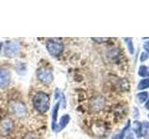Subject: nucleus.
I'll return each instance as SVG.
<instances>
[{
  "label": "nucleus",
  "mask_w": 149,
  "mask_h": 139,
  "mask_svg": "<svg viewBox=\"0 0 149 139\" xmlns=\"http://www.w3.org/2000/svg\"><path fill=\"white\" fill-rule=\"evenodd\" d=\"M125 41H126V43H127V45H128L130 52L132 54H133L134 53V49H133V45H132V40L130 38H125Z\"/></svg>",
  "instance_id": "obj_17"
},
{
  "label": "nucleus",
  "mask_w": 149,
  "mask_h": 139,
  "mask_svg": "<svg viewBox=\"0 0 149 139\" xmlns=\"http://www.w3.org/2000/svg\"><path fill=\"white\" fill-rule=\"evenodd\" d=\"M22 139H39V138H38V136H36L35 133H29L25 134Z\"/></svg>",
  "instance_id": "obj_19"
},
{
  "label": "nucleus",
  "mask_w": 149,
  "mask_h": 139,
  "mask_svg": "<svg viewBox=\"0 0 149 139\" xmlns=\"http://www.w3.org/2000/svg\"><path fill=\"white\" fill-rule=\"evenodd\" d=\"M11 75L7 69L1 68L0 69V89L7 88L10 83Z\"/></svg>",
  "instance_id": "obj_7"
},
{
  "label": "nucleus",
  "mask_w": 149,
  "mask_h": 139,
  "mask_svg": "<svg viewBox=\"0 0 149 139\" xmlns=\"http://www.w3.org/2000/svg\"><path fill=\"white\" fill-rule=\"evenodd\" d=\"M36 76H37V79H38L40 82L45 83V85H49V83H51L53 81L52 72H51L49 69H47L44 67L37 70Z\"/></svg>",
  "instance_id": "obj_4"
},
{
  "label": "nucleus",
  "mask_w": 149,
  "mask_h": 139,
  "mask_svg": "<svg viewBox=\"0 0 149 139\" xmlns=\"http://www.w3.org/2000/svg\"><path fill=\"white\" fill-rule=\"evenodd\" d=\"M55 99H60V102L63 101V108H65V97H64V95L63 93L61 91L60 89H56L55 90V96H54Z\"/></svg>",
  "instance_id": "obj_13"
},
{
  "label": "nucleus",
  "mask_w": 149,
  "mask_h": 139,
  "mask_svg": "<svg viewBox=\"0 0 149 139\" xmlns=\"http://www.w3.org/2000/svg\"><path fill=\"white\" fill-rule=\"evenodd\" d=\"M61 102L58 101L57 103L55 104L53 110H52V122H51V128H52L53 131L57 132V117H58V110H59V107H60Z\"/></svg>",
  "instance_id": "obj_8"
},
{
  "label": "nucleus",
  "mask_w": 149,
  "mask_h": 139,
  "mask_svg": "<svg viewBox=\"0 0 149 139\" xmlns=\"http://www.w3.org/2000/svg\"><path fill=\"white\" fill-rule=\"evenodd\" d=\"M148 58V56L146 53H142V56H141V60L142 61H144V60H146Z\"/></svg>",
  "instance_id": "obj_21"
},
{
  "label": "nucleus",
  "mask_w": 149,
  "mask_h": 139,
  "mask_svg": "<svg viewBox=\"0 0 149 139\" xmlns=\"http://www.w3.org/2000/svg\"><path fill=\"white\" fill-rule=\"evenodd\" d=\"M126 139H134V137H133L132 134H129V136L126 137Z\"/></svg>",
  "instance_id": "obj_23"
},
{
  "label": "nucleus",
  "mask_w": 149,
  "mask_h": 139,
  "mask_svg": "<svg viewBox=\"0 0 149 139\" xmlns=\"http://www.w3.org/2000/svg\"><path fill=\"white\" fill-rule=\"evenodd\" d=\"M2 45H3V44H2V43H0V52H1V48H2Z\"/></svg>",
  "instance_id": "obj_25"
},
{
  "label": "nucleus",
  "mask_w": 149,
  "mask_h": 139,
  "mask_svg": "<svg viewBox=\"0 0 149 139\" xmlns=\"http://www.w3.org/2000/svg\"><path fill=\"white\" fill-rule=\"evenodd\" d=\"M146 88H149V78L143 79V80H142L138 85V89L140 90L146 89Z\"/></svg>",
  "instance_id": "obj_15"
},
{
  "label": "nucleus",
  "mask_w": 149,
  "mask_h": 139,
  "mask_svg": "<svg viewBox=\"0 0 149 139\" xmlns=\"http://www.w3.org/2000/svg\"><path fill=\"white\" fill-rule=\"evenodd\" d=\"M20 52V44L16 41L8 42V44L5 47V56L8 58H13Z\"/></svg>",
  "instance_id": "obj_5"
},
{
  "label": "nucleus",
  "mask_w": 149,
  "mask_h": 139,
  "mask_svg": "<svg viewBox=\"0 0 149 139\" xmlns=\"http://www.w3.org/2000/svg\"><path fill=\"white\" fill-rule=\"evenodd\" d=\"M93 132H94L95 134H97V136H102V134H104L105 133V127L102 125V123H96L93 125Z\"/></svg>",
  "instance_id": "obj_10"
},
{
  "label": "nucleus",
  "mask_w": 149,
  "mask_h": 139,
  "mask_svg": "<svg viewBox=\"0 0 149 139\" xmlns=\"http://www.w3.org/2000/svg\"><path fill=\"white\" fill-rule=\"evenodd\" d=\"M92 40H94L96 42H99V43H101V42H106V41H108L109 38H92Z\"/></svg>",
  "instance_id": "obj_20"
},
{
  "label": "nucleus",
  "mask_w": 149,
  "mask_h": 139,
  "mask_svg": "<svg viewBox=\"0 0 149 139\" xmlns=\"http://www.w3.org/2000/svg\"><path fill=\"white\" fill-rule=\"evenodd\" d=\"M148 117H149V114H148Z\"/></svg>",
  "instance_id": "obj_26"
},
{
  "label": "nucleus",
  "mask_w": 149,
  "mask_h": 139,
  "mask_svg": "<svg viewBox=\"0 0 149 139\" xmlns=\"http://www.w3.org/2000/svg\"><path fill=\"white\" fill-rule=\"evenodd\" d=\"M143 47H144V49H146V52L149 53V42H146V43H144Z\"/></svg>",
  "instance_id": "obj_22"
},
{
  "label": "nucleus",
  "mask_w": 149,
  "mask_h": 139,
  "mask_svg": "<svg viewBox=\"0 0 149 139\" xmlns=\"http://www.w3.org/2000/svg\"><path fill=\"white\" fill-rule=\"evenodd\" d=\"M69 122H70V116L68 114L63 115V117L61 118L59 124L57 125V132H60V131H62L63 129H64L66 127V125L69 123Z\"/></svg>",
  "instance_id": "obj_9"
},
{
  "label": "nucleus",
  "mask_w": 149,
  "mask_h": 139,
  "mask_svg": "<svg viewBox=\"0 0 149 139\" xmlns=\"http://www.w3.org/2000/svg\"><path fill=\"white\" fill-rule=\"evenodd\" d=\"M14 129V122L11 119L5 118L0 122V133L4 136H7Z\"/></svg>",
  "instance_id": "obj_6"
},
{
  "label": "nucleus",
  "mask_w": 149,
  "mask_h": 139,
  "mask_svg": "<svg viewBox=\"0 0 149 139\" xmlns=\"http://www.w3.org/2000/svg\"><path fill=\"white\" fill-rule=\"evenodd\" d=\"M138 74L141 77H149V68L142 65V66L139 68Z\"/></svg>",
  "instance_id": "obj_14"
},
{
  "label": "nucleus",
  "mask_w": 149,
  "mask_h": 139,
  "mask_svg": "<svg viewBox=\"0 0 149 139\" xmlns=\"http://www.w3.org/2000/svg\"><path fill=\"white\" fill-rule=\"evenodd\" d=\"M49 96L45 92H38L33 98V105L34 108L38 111L39 113L44 114L49 109Z\"/></svg>",
  "instance_id": "obj_1"
},
{
  "label": "nucleus",
  "mask_w": 149,
  "mask_h": 139,
  "mask_svg": "<svg viewBox=\"0 0 149 139\" xmlns=\"http://www.w3.org/2000/svg\"><path fill=\"white\" fill-rule=\"evenodd\" d=\"M146 109H149V99L147 100L146 104Z\"/></svg>",
  "instance_id": "obj_24"
},
{
  "label": "nucleus",
  "mask_w": 149,
  "mask_h": 139,
  "mask_svg": "<svg viewBox=\"0 0 149 139\" xmlns=\"http://www.w3.org/2000/svg\"><path fill=\"white\" fill-rule=\"evenodd\" d=\"M133 129H134V132L136 133L137 136L138 137H141L143 136V124L140 122H137V120H135L133 122Z\"/></svg>",
  "instance_id": "obj_11"
},
{
  "label": "nucleus",
  "mask_w": 149,
  "mask_h": 139,
  "mask_svg": "<svg viewBox=\"0 0 149 139\" xmlns=\"http://www.w3.org/2000/svg\"><path fill=\"white\" fill-rule=\"evenodd\" d=\"M9 111L17 118H23L27 114L26 106L21 100H12L9 103Z\"/></svg>",
  "instance_id": "obj_2"
},
{
  "label": "nucleus",
  "mask_w": 149,
  "mask_h": 139,
  "mask_svg": "<svg viewBox=\"0 0 149 139\" xmlns=\"http://www.w3.org/2000/svg\"><path fill=\"white\" fill-rule=\"evenodd\" d=\"M47 50L52 57H59L63 51V44L56 39H50L47 42Z\"/></svg>",
  "instance_id": "obj_3"
},
{
  "label": "nucleus",
  "mask_w": 149,
  "mask_h": 139,
  "mask_svg": "<svg viewBox=\"0 0 149 139\" xmlns=\"http://www.w3.org/2000/svg\"><path fill=\"white\" fill-rule=\"evenodd\" d=\"M94 105H93V108H98V109H102V103H104V101H102V99H95L94 100Z\"/></svg>",
  "instance_id": "obj_18"
},
{
  "label": "nucleus",
  "mask_w": 149,
  "mask_h": 139,
  "mask_svg": "<svg viewBox=\"0 0 149 139\" xmlns=\"http://www.w3.org/2000/svg\"><path fill=\"white\" fill-rule=\"evenodd\" d=\"M137 98L138 101L140 103H143L148 98V93L147 92H142V93H139L138 96H137Z\"/></svg>",
  "instance_id": "obj_16"
},
{
  "label": "nucleus",
  "mask_w": 149,
  "mask_h": 139,
  "mask_svg": "<svg viewBox=\"0 0 149 139\" xmlns=\"http://www.w3.org/2000/svg\"><path fill=\"white\" fill-rule=\"evenodd\" d=\"M130 126V122H128L127 124H126V126L122 129V131H121L118 134H116V136H114L112 139H123V138H124V136H125V133L129 131Z\"/></svg>",
  "instance_id": "obj_12"
}]
</instances>
